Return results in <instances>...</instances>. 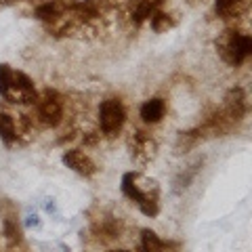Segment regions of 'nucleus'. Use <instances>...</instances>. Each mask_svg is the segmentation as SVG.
Returning <instances> with one entry per match:
<instances>
[{"label":"nucleus","mask_w":252,"mask_h":252,"mask_svg":"<svg viewBox=\"0 0 252 252\" xmlns=\"http://www.w3.org/2000/svg\"><path fill=\"white\" fill-rule=\"evenodd\" d=\"M191 4H198V2H204V0H189Z\"/></svg>","instance_id":"412c9836"},{"label":"nucleus","mask_w":252,"mask_h":252,"mask_svg":"<svg viewBox=\"0 0 252 252\" xmlns=\"http://www.w3.org/2000/svg\"><path fill=\"white\" fill-rule=\"evenodd\" d=\"M135 2H137V0H135Z\"/></svg>","instance_id":"5701e85b"},{"label":"nucleus","mask_w":252,"mask_h":252,"mask_svg":"<svg viewBox=\"0 0 252 252\" xmlns=\"http://www.w3.org/2000/svg\"><path fill=\"white\" fill-rule=\"evenodd\" d=\"M6 4H13V2H19V0H4Z\"/></svg>","instance_id":"aec40b11"},{"label":"nucleus","mask_w":252,"mask_h":252,"mask_svg":"<svg viewBox=\"0 0 252 252\" xmlns=\"http://www.w3.org/2000/svg\"><path fill=\"white\" fill-rule=\"evenodd\" d=\"M164 0H137L135 11H132V23L135 26H141L145 19H149L152 15L160 9Z\"/></svg>","instance_id":"9b49d317"},{"label":"nucleus","mask_w":252,"mask_h":252,"mask_svg":"<svg viewBox=\"0 0 252 252\" xmlns=\"http://www.w3.org/2000/svg\"><path fill=\"white\" fill-rule=\"evenodd\" d=\"M202 164H204V160H195L189 168H185L183 172H179L177 179H175V187H172V189H175V193L185 191V189L191 185V181L198 177V172H200V168H202Z\"/></svg>","instance_id":"2eb2a0df"},{"label":"nucleus","mask_w":252,"mask_h":252,"mask_svg":"<svg viewBox=\"0 0 252 252\" xmlns=\"http://www.w3.org/2000/svg\"><path fill=\"white\" fill-rule=\"evenodd\" d=\"M120 189L130 202L137 204L145 217L154 219L160 215V189L156 181L143 179L137 172H124Z\"/></svg>","instance_id":"f257e3e1"},{"label":"nucleus","mask_w":252,"mask_h":252,"mask_svg":"<svg viewBox=\"0 0 252 252\" xmlns=\"http://www.w3.org/2000/svg\"><path fill=\"white\" fill-rule=\"evenodd\" d=\"M38 99V93L34 89V82L32 78L23 72H17L13 69L11 74V82H9V91L4 94V101L9 103H15V105H30V103H36Z\"/></svg>","instance_id":"39448f33"},{"label":"nucleus","mask_w":252,"mask_h":252,"mask_svg":"<svg viewBox=\"0 0 252 252\" xmlns=\"http://www.w3.org/2000/svg\"><path fill=\"white\" fill-rule=\"evenodd\" d=\"M0 219H2V235L6 240V246L9 248L19 246L23 242V231L17 219V206L6 198L0 200Z\"/></svg>","instance_id":"0eeeda50"},{"label":"nucleus","mask_w":252,"mask_h":252,"mask_svg":"<svg viewBox=\"0 0 252 252\" xmlns=\"http://www.w3.org/2000/svg\"><path fill=\"white\" fill-rule=\"evenodd\" d=\"M11 74H13V67L6 65V63H0V97H2V99H4L6 91H9Z\"/></svg>","instance_id":"a211bd4d"},{"label":"nucleus","mask_w":252,"mask_h":252,"mask_svg":"<svg viewBox=\"0 0 252 252\" xmlns=\"http://www.w3.org/2000/svg\"><path fill=\"white\" fill-rule=\"evenodd\" d=\"M36 114L38 120L44 126H59L63 122V97L55 89H46L36 99Z\"/></svg>","instance_id":"20e7f679"},{"label":"nucleus","mask_w":252,"mask_h":252,"mask_svg":"<svg viewBox=\"0 0 252 252\" xmlns=\"http://www.w3.org/2000/svg\"><path fill=\"white\" fill-rule=\"evenodd\" d=\"M112 2H114V0H84L82 4L86 6V9H91L94 15H99L101 11L105 9V6H109Z\"/></svg>","instance_id":"6ab92c4d"},{"label":"nucleus","mask_w":252,"mask_h":252,"mask_svg":"<svg viewBox=\"0 0 252 252\" xmlns=\"http://www.w3.org/2000/svg\"><path fill=\"white\" fill-rule=\"evenodd\" d=\"M128 147H130V156L132 160H137L141 164H147L152 158L156 156V141L147 135L143 130H135L132 137L128 141Z\"/></svg>","instance_id":"6e6552de"},{"label":"nucleus","mask_w":252,"mask_h":252,"mask_svg":"<svg viewBox=\"0 0 252 252\" xmlns=\"http://www.w3.org/2000/svg\"><path fill=\"white\" fill-rule=\"evenodd\" d=\"M126 122V107L122 99L109 97L99 105V126L105 137H116Z\"/></svg>","instance_id":"7ed1b4c3"},{"label":"nucleus","mask_w":252,"mask_h":252,"mask_svg":"<svg viewBox=\"0 0 252 252\" xmlns=\"http://www.w3.org/2000/svg\"><path fill=\"white\" fill-rule=\"evenodd\" d=\"M217 51L227 65L238 67L252 55V38L244 32H225L217 40Z\"/></svg>","instance_id":"f03ea898"},{"label":"nucleus","mask_w":252,"mask_h":252,"mask_svg":"<svg viewBox=\"0 0 252 252\" xmlns=\"http://www.w3.org/2000/svg\"><path fill=\"white\" fill-rule=\"evenodd\" d=\"M220 116L227 120V124L233 126L240 124L244 118L248 114V97H246V91L242 86H233V89L227 91L225 99H223V107L219 109Z\"/></svg>","instance_id":"423d86ee"},{"label":"nucleus","mask_w":252,"mask_h":252,"mask_svg":"<svg viewBox=\"0 0 252 252\" xmlns=\"http://www.w3.org/2000/svg\"><path fill=\"white\" fill-rule=\"evenodd\" d=\"M17 124H15V118L6 112H0V141L11 147L15 141H17Z\"/></svg>","instance_id":"f8f14e48"},{"label":"nucleus","mask_w":252,"mask_h":252,"mask_svg":"<svg viewBox=\"0 0 252 252\" xmlns=\"http://www.w3.org/2000/svg\"><path fill=\"white\" fill-rule=\"evenodd\" d=\"M61 162L65 164L69 170H74L76 175H80L84 179H89V177H93L94 172H97L94 162L84 152H80V149H67V152H63Z\"/></svg>","instance_id":"1a4fd4ad"},{"label":"nucleus","mask_w":252,"mask_h":252,"mask_svg":"<svg viewBox=\"0 0 252 252\" xmlns=\"http://www.w3.org/2000/svg\"><path fill=\"white\" fill-rule=\"evenodd\" d=\"M244 6H246V0H215V11L223 19H231L240 15Z\"/></svg>","instance_id":"4468645a"},{"label":"nucleus","mask_w":252,"mask_h":252,"mask_svg":"<svg viewBox=\"0 0 252 252\" xmlns=\"http://www.w3.org/2000/svg\"><path fill=\"white\" fill-rule=\"evenodd\" d=\"M149 19H152V30L158 32V34H162V32H168L170 28L177 26V19L172 17V15L160 11V9H158Z\"/></svg>","instance_id":"f3484780"},{"label":"nucleus","mask_w":252,"mask_h":252,"mask_svg":"<svg viewBox=\"0 0 252 252\" xmlns=\"http://www.w3.org/2000/svg\"><path fill=\"white\" fill-rule=\"evenodd\" d=\"M139 116L145 124H158L166 116V101L160 99V97H152L147 99L143 105L139 109Z\"/></svg>","instance_id":"9d476101"},{"label":"nucleus","mask_w":252,"mask_h":252,"mask_svg":"<svg viewBox=\"0 0 252 252\" xmlns=\"http://www.w3.org/2000/svg\"><path fill=\"white\" fill-rule=\"evenodd\" d=\"M139 252H168V244L158 238V233L152 229L141 231V246Z\"/></svg>","instance_id":"ddd939ff"},{"label":"nucleus","mask_w":252,"mask_h":252,"mask_svg":"<svg viewBox=\"0 0 252 252\" xmlns=\"http://www.w3.org/2000/svg\"><path fill=\"white\" fill-rule=\"evenodd\" d=\"M112 252H128V250H112Z\"/></svg>","instance_id":"4be33fe9"},{"label":"nucleus","mask_w":252,"mask_h":252,"mask_svg":"<svg viewBox=\"0 0 252 252\" xmlns=\"http://www.w3.org/2000/svg\"><path fill=\"white\" fill-rule=\"evenodd\" d=\"M202 139H204V135L200 132V128H191V130L179 132V139H177V145H175L177 154H185V152H189V149H193Z\"/></svg>","instance_id":"dca6fc26"}]
</instances>
